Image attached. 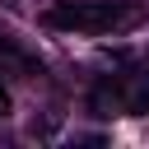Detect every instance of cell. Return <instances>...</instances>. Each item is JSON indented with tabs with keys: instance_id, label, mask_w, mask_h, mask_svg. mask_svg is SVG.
<instances>
[{
	"instance_id": "7a4b0ae2",
	"label": "cell",
	"mask_w": 149,
	"mask_h": 149,
	"mask_svg": "<svg viewBox=\"0 0 149 149\" xmlns=\"http://www.w3.org/2000/svg\"><path fill=\"white\" fill-rule=\"evenodd\" d=\"M126 107L130 112H144L149 107V61H144V70L130 79V93H126Z\"/></svg>"
},
{
	"instance_id": "6da1fadb",
	"label": "cell",
	"mask_w": 149,
	"mask_h": 149,
	"mask_svg": "<svg viewBox=\"0 0 149 149\" xmlns=\"http://www.w3.org/2000/svg\"><path fill=\"white\" fill-rule=\"evenodd\" d=\"M42 19L51 28H61V33H88V37H98V33L126 28L135 19V9L126 0H56Z\"/></svg>"
},
{
	"instance_id": "3957f363",
	"label": "cell",
	"mask_w": 149,
	"mask_h": 149,
	"mask_svg": "<svg viewBox=\"0 0 149 149\" xmlns=\"http://www.w3.org/2000/svg\"><path fill=\"white\" fill-rule=\"evenodd\" d=\"M0 112H9V88H5V79H0Z\"/></svg>"
}]
</instances>
